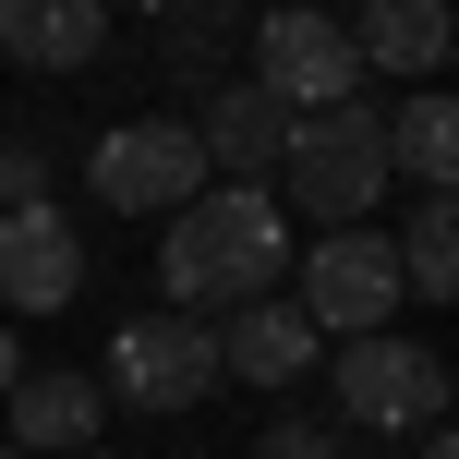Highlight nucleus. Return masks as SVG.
Here are the masks:
<instances>
[{
	"mask_svg": "<svg viewBox=\"0 0 459 459\" xmlns=\"http://www.w3.org/2000/svg\"><path fill=\"white\" fill-rule=\"evenodd\" d=\"M254 37V13L242 0H169V24H158V73L169 85H230V48Z\"/></svg>",
	"mask_w": 459,
	"mask_h": 459,
	"instance_id": "15",
	"label": "nucleus"
},
{
	"mask_svg": "<svg viewBox=\"0 0 459 459\" xmlns=\"http://www.w3.org/2000/svg\"><path fill=\"white\" fill-rule=\"evenodd\" d=\"M254 85L278 97V109H339V97H363V61H351V24L315 13V0H278V13H254Z\"/></svg>",
	"mask_w": 459,
	"mask_h": 459,
	"instance_id": "7",
	"label": "nucleus"
},
{
	"mask_svg": "<svg viewBox=\"0 0 459 459\" xmlns=\"http://www.w3.org/2000/svg\"><path fill=\"white\" fill-rule=\"evenodd\" d=\"M387 182H411V194L459 182V109H447V85H411L387 109Z\"/></svg>",
	"mask_w": 459,
	"mask_h": 459,
	"instance_id": "14",
	"label": "nucleus"
},
{
	"mask_svg": "<svg viewBox=\"0 0 459 459\" xmlns=\"http://www.w3.org/2000/svg\"><path fill=\"white\" fill-rule=\"evenodd\" d=\"M315 363H326V339L302 326L290 290H266V302H242V315H218V387H266V399H290Z\"/></svg>",
	"mask_w": 459,
	"mask_h": 459,
	"instance_id": "9",
	"label": "nucleus"
},
{
	"mask_svg": "<svg viewBox=\"0 0 459 459\" xmlns=\"http://www.w3.org/2000/svg\"><path fill=\"white\" fill-rule=\"evenodd\" d=\"M278 182L315 230H351L387 206V109L375 97H339V109H302L290 145H278Z\"/></svg>",
	"mask_w": 459,
	"mask_h": 459,
	"instance_id": "2",
	"label": "nucleus"
},
{
	"mask_svg": "<svg viewBox=\"0 0 459 459\" xmlns=\"http://www.w3.org/2000/svg\"><path fill=\"white\" fill-rule=\"evenodd\" d=\"M290 302H302L315 339H363V326H387V315H399V242H387L375 218L326 230L315 254H290Z\"/></svg>",
	"mask_w": 459,
	"mask_h": 459,
	"instance_id": "4",
	"label": "nucleus"
},
{
	"mask_svg": "<svg viewBox=\"0 0 459 459\" xmlns=\"http://www.w3.org/2000/svg\"><path fill=\"white\" fill-rule=\"evenodd\" d=\"M0 411H13V447H37V459H73V447H97V411H109V387H97V375H73V363H48V375L24 363Z\"/></svg>",
	"mask_w": 459,
	"mask_h": 459,
	"instance_id": "10",
	"label": "nucleus"
},
{
	"mask_svg": "<svg viewBox=\"0 0 459 459\" xmlns=\"http://www.w3.org/2000/svg\"><path fill=\"white\" fill-rule=\"evenodd\" d=\"M97 387L121 399V411H206V387H218V326L206 315H134L109 339V375Z\"/></svg>",
	"mask_w": 459,
	"mask_h": 459,
	"instance_id": "6",
	"label": "nucleus"
},
{
	"mask_svg": "<svg viewBox=\"0 0 459 459\" xmlns=\"http://www.w3.org/2000/svg\"><path fill=\"white\" fill-rule=\"evenodd\" d=\"M194 145H206V169H242V182H266L278 145H290V109H278L254 73H230V85H206V109H194Z\"/></svg>",
	"mask_w": 459,
	"mask_h": 459,
	"instance_id": "11",
	"label": "nucleus"
},
{
	"mask_svg": "<svg viewBox=\"0 0 459 459\" xmlns=\"http://www.w3.org/2000/svg\"><path fill=\"white\" fill-rule=\"evenodd\" d=\"M73 290H85L73 206H0V315H61Z\"/></svg>",
	"mask_w": 459,
	"mask_h": 459,
	"instance_id": "8",
	"label": "nucleus"
},
{
	"mask_svg": "<svg viewBox=\"0 0 459 459\" xmlns=\"http://www.w3.org/2000/svg\"><path fill=\"white\" fill-rule=\"evenodd\" d=\"M109 48V0H0V61L13 73H85Z\"/></svg>",
	"mask_w": 459,
	"mask_h": 459,
	"instance_id": "12",
	"label": "nucleus"
},
{
	"mask_svg": "<svg viewBox=\"0 0 459 459\" xmlns=\"http://www.w3.org/2000/svg\"><path fill=\"white\" fill-rule=\"evenodd\" d=\"M0 206H48V145H37V134L0 145Z\"/></svg>",
	"mask_w": 459,
	"mask_h": 459,
	"instance_id": "18",
	"label": "nucleus"
},
{
	"mask_svg": "<svg viewBox=\"0 0 459 459\" xmlns=\"http://www.w3.org/2000/svg\"><path fill=\"white\" fill-rule=\"evenodd\" d=\"M0 459H37V447H0Z\"/></svg>",
	"mask_w": 459,
	"mask_h": 459,
	"instance_id": "22",
	"label": "nucleus"
},
{
	"mask_svg": "<svg viewBox=\"0 0 459 459\" xmlns=\"http://www.w3.org/2000/svg\"><path fill=\"white\" fill-rule=\"evenodd\" d=\"M459 13L447 0H351V61L363 73H447Z\"/></svg>",
	"mask_w": 459,
	"mask_h": 459,
	"instance_id": "13",
	"label": "nucleus"
},
{
	"mask_svg": "<svg viewBox=\"0 0 459 459\" xmlns=\"http://www.w3.org/2000/svg\"><path fill=\"white\" fill-rule=\"evenodd\" d=\"M278 278H290V230H278L266 182H218L194 194V206H169V242H158V290L169 315H242V302H266Z\"/></svg>",
	"mask_w": 459,
	"mask_h": 459,
	"instance_id": "1",
	"label": "nucleus"
},
{
	"mask_svg": "<svg viewBox=\"0 0 459 459\" xmlns=\"http://www.w3.org/2000/svg\"><path fill=\"white\" fill-rule=\"evenodd\" d=\"M242 459H351V436H339V423H302V411H278V423H266V436H254Z\"/></svg>",
	"mask_w": 459,
	"mask_h": 459,
	"instance_id": "17",
	"label": "nucleus"
},
{
	"mask_svg": "<svg viewBox=\"0 0 459 459\" xmlns=\"http://www.w3.org/2000/svg\"><path fill=\"white\" fill-rule=\"evenodd\" d=\"M134 13H169V0H134Z\"/></svg>",
	"mask_w": 459,
	"mask_h": 459,
	"instance_id": "21",
	"label": "nucleus"
},
{
	"mask_svg": "<svg viewBox=\"0 0 459 459\" xmlns=\"http://www.w3.org/2000/svg\"><path fill=\"white\" fill-rule=\"evenodd\" d=\"M326 387H339V423H363V436H423V423H447V351L363 326L326 351Z\"/></svg>",
	"mask_w": 459,
	"mask_h": 459,
	"instance_id": "3",
	"label": "nucleus"
},
{
	"mask_svg": "<svg viewBox=\"0 0 459 459\" xmlns=\"http://www.w3.org/2000/svg\"><path fill=\"white\" fill-rule=\"evenodd\" d=\"M73 459H109V447H73Z\"/></svg>",
	"mask_w": 459,
	"mask_h": 459,
	"instance_id": "23",
	"label": "nucleus"
},
{
	"mask_svg": "<svg viewBox=\"0 0 459 459\" xmlns=\"http://www.w3.org/2000/svg\"><path fill=\"white\" fill-rule=\"evenodd\" d=\"M399 290L459 302V206H447V194H423V206H411V230H399Z\"/></svg>",
	"mask_w": 459,
	"mask_h": 459,
	"instance_id": "16",
	"label": "nucleus"
},
{
	"mask_svg": "<svg viewBox=\"0 0 459 459\" xmlns=\"http://www.w3.org/2000/svg\"><path fill=\"white\" fill-rule=\"evenodd\" d=\"M13 375H24V339H13V326H0V399H13Z\"/></svg>",
	"mask_w": 459,
	"mask_h": 459,
	"instance_id": "19",
	"label": "nucleus"
},
{
	"mask_svg": "<svg viewBox=\"0 0 459 459\" xmlns=\"http://www.w3.org/2000/svg\"><path fill=\"white\" fill-rule=\"evenodd\" d=\"M411 459H459V447H447V423H423V447H411Z\"/></svg>",
	"mask_w": 459,
	"mask_h": 459,
	"instance_id": "20",
	"label": "nucleus"
},
{
	"mask_svg": "<svg viewBox=\"0 0 459 459\" xmlns=\"http://www.w3.org/2000/svg\"><path fill=\"white\" fill-rule=\"evenodd\" d=\"M85 194L97 218H169L206 194V145H194V121H109L85 158Z\"/></svg>",
	"mask_w": 459,
	"mask_h": 459,
	"instance_id": "5",
	"label": "nucleus"
},
{
	"mask_svg": "<svg viewBox=\"0 0 459 459\" xmlns=\"http://www.w3.org/2000/svg\"><path fill=\"white\" fill-rule=\"evenodd\" d=\"M315 13H326V0H315Z\"/></svg>",
	"mask_w": 459,
	"mask_h": 459,
	"instance_id": "24",
	"label": "nucleus"
}]
</instances>
